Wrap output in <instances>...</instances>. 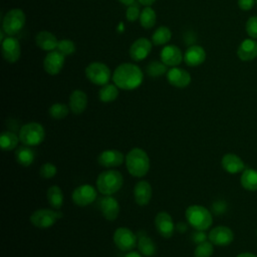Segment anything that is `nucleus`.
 I'll return each mask as SVG.
<instances>
[{"mask_svg":"<svg viewBox=\"0 0 257 257\" xmlns=\"http://www.w3.org/2000/svg\"><path fill=\"white\" fill-rule=\"evenodd\" d=\"M144 79L142 69L134 63H121L112 73L113 83L120 89L133 90L138 88Z\"/></svg>","mask_w":257,"mask_h":257,"instance_id":"nucleus-1","label":"nucleus"},{"mask_svg":"<svg viewBox=\"0 0 257 257\" xmlns=\"http://www.w3.org/2000/svg\"><path fill=\"white\" fill-rule=\"evenodd\" d=\"M124 162L128 173L136 178L146 176L150 170V158L141 148L132 149L126 154Z\"/></svg>","mask_w":257,"mask_h":257,"instance_id":"nucleus-2","label":"nucleus"},{"mask_svg":"<svg viewBox=\"0 0 257 257\" xmlns=\"http://www.w3.org/2000/svg\"><path fill=\"white\" fill-rule=\"evenodd\" d=\"M185 217L187 222L197 231H206L213 223L210 211L201 205H191L186 209Z\"/></svg>","mask_w":257,"mask_h":257,"instance_id":"nucleus-3","label":"nucleus"},{"mask_svg":"<svg viewBox=\"0 0 257 257\" xmlns=\"http://www.w3.org/2000/svg\"><path fill=\"white\" fill-rule=\"evenodd\" d=\"M123 184L122 175L115 170L101 172L96 179V188L104 196L113 195Z\"/></svg>","mask_w":257,"mask_h":257,"instance_id":"nucleus-4","label":"nucleus"},{"mask_svg":"<svg viewBox=\"0 0 257 257\" xmlns=\"http://www.w3.org/2000/svg\"><path fill=\"white\" fill-rule=\"evenodd\" d=\"M20 142L28 147L40 145L45 138V131L41 123L31 121L23 124L19 130Z\"/></svg>","mask_w":257,"mask_h":257,"instance_id":"nucleus-5","label":"nucleus"},{"mask_svg":"<svg viewBox=\"0 0 257 257\" xmlns=\"http://www.w3.org/2000/svg\"><path fill=\"white\" fill-rule=\"evenodd\" d=\"M25 13L19 8L9 10L2 20V30L8 36L18 34L25 25Z\"/></svg>","mask_w":257,"mask_h":257,"instance_id":"nucleus-6","label":"nucleus"},{"mask_svg":"<svg viewBox=\"0 0 257 257\" xmlns=\"http://www.w3.org/2000/svg\"><path fill=\"white\" fill-rule=\"evenodd\" d=\"M85 76L90 82L101 86L107 84L112 77L108 66L105 63L99 61L91 62L86 66Z\"/></svg>","mask_w":257,"mask_h":257,"instance_id":"nucleus-7","label":"nucleus"},{"mask_svg":"<svg viewBox=\"0 0 257 257\" xmlns=\"http://www.w3.org/2000/svg\"><path fill=\"white\" fill-rule=\"evenodd\" d=\"M63 214L51 209H38L30 215V222L37 228L46 229L55 224V222L62 218Z\"/></svg>","mask_w":257,"mask_h":257,"instance_id":"nucleus-8","label":"nucleus"},{"mask_svg":"<svg viewBox=\"0 0 257 257\" xmlns=\"http://www.w3.org/2000/svg\"><path fill=\"white\" fill-rule=\"evenodd\" d=\"M113 242L121 251H131L138 245L137 235L126 227H118L113 233Z\"/></svg>","mask_w":257,"mask_h":257,"instance_id":"nucleus-9","label":"nucleus"},{"mask_svg":"<svg viewBox=\"0 0 257 257\" xmlns=\"http://www.w3.org/2000/svg\"><path fill=\"white\" fill-rule=\"evenodd\" d=\"M96 197L97 193L95 188L88 184H83L76 187L71 194L72 202L78 207H85L93 203Z\"/></svg>","mask_w":257,"mask_h":257,"instance_id":"nucleus-10","label":"nucleus"},{"mask_svg":"<svg viewBox=\"0 0 257 257\" xmlns=\"http://www.w3.org/2000/svg\"><path fill=\"white\" fill-rule=\"evenodd\" d=\"M1 53L7 62H16L21 55V46L19 41L13 36H7L1 41Z\"/></svg>","mask_w":257,"mask_h":257,"instance_id":"nucleus-11","label":"nucleus"},{"mask_svg":"<svg viewBox=\"0 0 257 257\" xmlns=\"http://www.w3.org/2000/svg\"><path fill=\"white\" fill-rule=\"evenodd\" d=\"M64 57L65 56L57 49L49 51L43 60L44 70L50 75H55L59 73L64 65Z\"/></svg>","mask_w":257,"mask_h":257,"instance_id":"nucleus-12","label":"nucleus"},{"mask_svg":"<svg viewBox=\"0 0 257 257\" xmlns=\"http://www.w3.org/2000/svg\"><path fill=\"white\" fill-rule=\"evenodd\" d=\"M208 238L214 245L227 246L234 240V233L227 226H217L209 232Z\"/></svg>","mask_w":257,"mask_h":257,"instance_id":"nucleus-13","label":"nucleus"},{"mask_svg":"<svg viewBox=\"0 0 257 257\" xmlns=\"http://www.w3.org/2000/svg\"><path fill=\"white\" fill-rule=\"evenodd\" d=\"M155 225L159 234L164 238H171L175 231V224L171 215L166 211H161L156 215Z\"/></svg>","mask_w":257,"mask_h":257,"instance_id":"nucleus-14","label":"nucleus"},{"mask_svg":"<svg viewBox=\"0 0 257 257\" xmlns=\"http://www.w3.org/2000/svg\"><path fill=\"white\" fill-rule=\"evenodd\" d=\"M153 42L145 37L138 38L133 42L130 47L128 53L132 59L136 61H141L145 59L152 51Z\"/></svg>","mask_w":257,"mask_h":257,"instance_id":"nucleus-15","label":"nucleus"},{"mask_svg":"<svg viewBox=\"0 0 257 257\" xmlns=\"http://www.w3.org/2000/svg\"><path fill=\"white\" fill-rule=\"evenodd\" d=\"M167 79L171 85L178 88H185L191 83L192 77L187 70L175 66L168 70Z\"/></svg>","mask_w":257,"mask_h":257,"instance_id":"nucleus-16","label":"nucleus"},{"mask_svg":"<svg viewBox=\"0 0 257 257\" xmlns=\"http://www.w3.org/2000/svg\"><path fill=\"white\" fill-rule=\"evenodd\" d=\"M161 61H163L167 66L175 67L178 66L183 60L184 55L181 51V49L173 44L165 46L160 53Z\"/></svg>","mask_w":257,"mask_h":257,"instance_id":"nucleus-17","label":"nucleus"},{"mask_svg":"<svg viewBox=\"0 0 257 257\" xmlns=\"http://www.w3.org/2000/svg\"><path fill=\"white\" fill-rule=\"evenodd\" d=\"M125 157L117 150H105L97 157V163L104 168H114L120 166Z\"/></svg>","mask_w":257,"mask_h":257,"instance_id":"nucleus-18","label":"nucleus"},{"mask_svg":"<svg viewBox=\"0 0 257 257\" xmlns=\"http://www.w3.org/2000/svg\"><path fill=\"white\" fill-rule=\"evenodd\" d=\"M153 195V189L148 181H139L134 187V198L135 202L139 206H147Z\"/></svg>","mask_w":257,"mask_h":257,"instance_id":"nucleus-19","label":"nucleus"},{"mask_svg":"<svg viewBox=\"0 0 257 257\" xmlns=\"http://www.w3.org/2000/svg\"><path fill=\"white\" fill-rule=\"evenodd\" d=\"M100 211L102 216L108 221H114L119 213V204L111 195L102 197L100 200Z\"/></svg>","mask_w":257,"mask_h":257,"instance_id":"nucleus-20","label":"nucleus"},{"mask_svg":"<svg viewBox=\"0 0 257 257\" xmlns=\"http://www.w3.org/2000/svg\"><path fill=\"white\" fill-rule=\"evenodd\" d=\"M206 59V51L202 46L191 45L184 54V61L189 66H198Z\"/></svg>","mask_w":257,"mask_h":257,"instance_id":"nucleus-21","label":"nucleus"},{"mask_svg":"<svg viewBox=\"0 0 257 257\" xmlns=\"http://www.w3.org/2000/svg\"><path fill=\"white\" fill-rule=\"evenodd\" d=\"M222 168L229 174H237L245 170V164L242 159L235 154H226L221 160Z\"/></svg>","mask_w":257,"mask_h":257,"instance_id":"nucleus-22","label":"nucleus"},{"mask_svg":"<svg viewBox=\"0 0 257 257\" xmlns=\"http://www.w3.org/2000/svg\"><path fill=\"white\" fill-rule=\"evenodd\" d=\"M237 55L242 61H250L257 57V41L253 38L244 39L237 49Z\"/></svg>","mask_w":257,"mask_h":257,"instance_id":"nucleus-23","label":"nucleus"},{"mask_svg":"<svg viewBox=\"0 0 257 257\" xmlns=\"http://www.w3.org/2000/svg\"><path fill=\"white\" fill-rule=\"evenodd\" d=\"M68 106L74 114L82 113L87 106V95L80 89L73 90L69 95Z\"/></svg>","mask_w":257,"mask_h":257,"instance_id":"nucleus-24","label":"nucleus"},{"mask_svg":"<svg viewBox=\"0 0 257 257\" xmlns=\"http://www.w3.org/2000/svg\"><path fill=\"white\" fill-rule=\"evenodd\" d=\"M35 42L39 48L48 52L55 50L58 44V40L56 36L46 30H43L37 33L35 37Z\"/></svg>","mask_w":257,"mask_h":257,"instance_id":"nucleus-25","label":"nucleus"},{"mask_svg":"<svg viewBox=\"0 0 257 257\" xmlns=\"http://www.w3.org/2000/svg\"><path fill=\"white\" fill-rule=\"evenodd\" d=\"M15 159L22 167H29L35 159L34 151L28 146H21L15 151Z\"/></svg>","mask_w":257,"mask_h":257,"instance_id":"nucleus-26","label":"nucleus"},{"mask_svg":"<svg viewBox=\"0 0 257 257\" xmlns=\"http://www.w3.org/2000/svg\"><path fill=\"white\" fill-rule=\"evenodd\" d=\"M46 198H47V201H48L49 205L51 206V208L58 210L62 207L63 193L58 186L53 185V186L49 187L46 192Z\"/></svg>","mask_w":257,"mask_h":257,"instance_id":"nucleus-27","label":"nucleus"},{"mask_svg":"<svg viewBox=\"0 0 257 257\" xmlns=\"http://www.w3.org/2000/svg\"><path fill=\"white\" fill-rule=\"evenodd\" d=\"M240 182L247 191H257V170L245 169L242 172Z\"/></svg>","mask_w":257,"mask_h":257,"instance_id":"nucleus-28","label":"nucleus"},{"mask_svg":"<svg viewBox=\"0 0 257 257\" xmlns=\"http://www.w3.org/2000/svg\"><path fill=\"white\" fill-rule=\"evenodd\" d=\"M138 248L140 253H142L144 256L151 257L156 254L157 247L154 243V241L147 235L143 234L138 237Z\"/></svg>","mask_w":257,"mask_h":257,"instance_id":"nucleus-29","label":"nucleus"},{"mask_svg":"<svg viewBox=\"0 0 257 257\" xmlns=\"http://www.w3.org/2000/svg\"><path fill=\"white\" fill-rule=\"evenodd\" d=\"M19 141V136H17L16 134L10 131H4L2 132L0 137L1 149L3 151H12L17 147Z\"/></svg>","mask_w":257,"mask_h":257,"instance_id":"nucleus-30","label":"nucleus"},{"mask_svg":"<svg viewBox=\"0 0 257 257\" xmlns=\"http://www.w3.org/2000/svg\"><path fill=\"white\" fill-rule=\"evenodd\" d=\"M118 96V87L113 83L102 85L98 91V97L102 102H111Z\"/></svg>","mask_w":257,"mask_h":257,"instance_id":"nucleus-31","label":"nucleus"},{"mask_svg":"<svg viewBox=\"0 0 257 257\" xmlns=\"http://www.w3.org/2000/svg\"><path fill=\"white\" fill-rule=\"evenodd\" d=\"M156 21H157V14L155 10L150 6H146L141 11V15H140L141 25L146 29H150L156 24Z\"/></svg>","mask_w":257,"mask_h":257,"instance_id":"nucleus-32","label":"nucleus"},{"mask_svg":"<svg viewBox=\"0 0 257 257\" xmlns=\"http://www.w3.org/2000/svg\"><path fill=\"white\" fill-rule=\"evenodd\" d=\"M172 37V32L167 26H160L155 32L152 34L151 41L155 45H163L170 41Z\"/></svg>","mask_w":257,"mask_h":257,"instance_id":"nucleus-33","label":"nucleus"},{"mask_svg":"<svg viewBox=\"0 0 257 257\" xmlns=\"http://www.w3.org/2000/svg\"><path fill=\"white\" fill-rule=\"evenodd\" d=\"M146 72L151 77H159L168 72V66L163 61H151L146 67Z\"/></svg>","mask_w":257,"mask_h":257,"instance_id":"nucleus-34","label":"nucleus"},{"mask_svg":"<svg viewBox=\"0 0 257 257\" xmlns=\"http://www.w3.org/2000/svg\"><path fill=\"white\" fill-rule=\"evenodd\" d=\"M69 110H70L69 106L66 105L65 103L56 102V103H53L49 107L48 113L54 119H62V118H65L68 115Z\"/></svg>","mask_w":257,"mask_h":257,"instance_id":"nucleus-35","label":"nucleus"},{"mask_svg":"<svg viewBox=\"0 0 257 257\" xmlns=\"http://www.w3.org/2000/svg\"><path fill=\"white\" fill-rule=\"evenodd\" d=\"M213 243L211 241H204L197 245L194 251L195 257H211L214 252Z\"/></svg>","mask_w":257,"mask_h":257,"instance_id":"nucleus-36","label":"nucleus"},{"mask_svg":"<svg viewBox=\"0 0 257 257\" xmlns=\"http://www.w3.org/2000/svg\"><path fill=\"white\" fill-rule=\"evenodd\" d=\"M56 49L64 56H68L75 51V45L70 39H61L58 41Z\"/></svg>","mask_w":257,"mask_h":257,"instance_id":"nucleus-37","label":"nucleus"},{"mask_svg":"<svg viewBox=\"0 0 257 257\" xmlns=\"http://www.w3.org/2000/svg\"><path fill=\"white\" fill-rule=\"evenodd\" d=\"M57 173L56 167L52 163H44L39 169V175L44 179H51Z\"/></svg>","mask_w":257,"mask_h":257,"instance_id":"nucleus-38","label":"nucleus"},{"mask_svg":"<svg viewBox=\"0 0 257 257\" xmlns=\"http://www.w3.org/2000/svg\"><path fill=\"white\" fill-rule=\"evenodd\" d=\"M245 29L247 34L253 38V39H257V15L255 16H251L246 24H245Z\"/></svg>","mask_w":257,"mask_h":257,"instance_id":"nucleus-39","label":"nucleus"},{"mask_svg":"<svg viewBox=\"0 0 257 257\" xmlns=\"http://www.w3.org/2000/svg\"><path fill=\"white\" fill-rule=\"evenodd\" d=\"M140 15H141V11L137 5L133 4V5L127 6L126 11H125V18L127 21L134 22L140 18Z\"/></svg>","mask_w":257,"mask_h":257,"instance_id":"nucleus-40","label":"nucleus"},{"mask_svg":"<svg viewBox=\"0 0 257 257\" xmlns=\"http://www.w3.org/2000/svg\"><path fill=\"white\" fill-rule=\"evenodd\" d=\"M238 6L243 11H249L253 8L256 0H237Z\"/></svg>","mask_w":257,"mask_h":257,"instance_id":"nucleus-41","label":"nucleus"},{"mask_svg":"<svg viewBox=\"0 0 257 257\" xmlns=\"http://www.w3.org/2000/svg\"><path fill=\"white\" fill-rule=\"evenodd\" d=\"M193 239H194L195 242H197V243L199 244V243H201V242L206 241V234H205L203 231H197V232L194 234Z\"/></svg>","mask_w":257,"mask_h":257,"instance_id":"nucleus-42","label":"nucleus"},{"mask_svg":"<svg viewBox=\"0 0 257 257\" xmlns=\"http://www.w3.org/2000/svg\"><path fill=\"white\" fill-rule=\"evenodd\" d=\"M124 257H143V254L136 251H128V253H126Z\"/></svg>","mask_w":257,"mask_h":257,"instance_id":"nucleus-43","label":"nucleus"},{"mask_svg":"<svg viewBox=\"0 0 257 257\" xmlns=\"http://www.w3.org/2000/svg\"><path fill=\"white\" fill-rule=\"evenodd\" d=\"M139 2L144 6H151L156 2V0H139Z\"/></svg>","mask_w":257,"mask_h":257,"instance_id":"nucleus-44","label":"nucleus"},{"mask_svg":"<svg viewBox=\"0 0 257 257\" xmlns=\"http://www.w3.org/2000/svg\"><path fill=\"white\" fill-rule=\"evenodd\" d=\"M236 257H257V256L253 253H250V252H243V253L238 254Z\"/></svg>","mask_w":257,"mask_h":257,"instance_id":"nucleus-45","label":"nucleus"},{"mask_svg":"<svg viewBox=\"0 0 257 257\" xmlns=\"http://www.w3.org/2000/svg\"><path fill=\"white\" fill-rule=\"evenodd\" d=\"M177 229L180 231V232H185L187 230V226L184 224V223H179L177 225Z\"/></svg>","mask_w":257,"mask_h":257,"instance_id":"nucleus-46","label":"nucleus"},{"mask_svg":"<svg viewBox=\"0 0 257 257\" xmlns=\"http://www.w3.org/2000/svg\"><path fill=\"white\" fill-rule=\"evenodd\" d=\"M120 3H122L123 5H126V6H130V5H133L135 3L136 0H118Z\"/></svg>","mask_w":257,"mask_h":257,"instance_id":"nucleus-47","label":"nucleus"},{"mask_svg":"<svg viewBox=\"0 0 257 257\" xmlns=\"http://www.w3.org/2000/svg\"><path fill=\"white\" fill-rule=\"evenodd\" d=\"M256 4H257V0H256Z\"/></svg>","mask_w":257,"mask_h":257,"instance_id":"nucleus-48","label":"nucleus"}]
</instances>
